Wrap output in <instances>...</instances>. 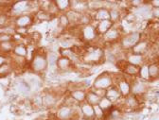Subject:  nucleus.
Segmentation results:
<instances>
[{
    "instance_id": "nucleus-10",
    "label": "nucleus",
    "mask_w": 159,
    "mask_h": 120,
    "mask_svg": "<svg viewBox=\"0 0 159 120\" xmlns=\"http://www.w3.org/2000/svg\"><path fill=\"white\" fill-rule=\"evenodd\" d=\"M131 82V94L137 96H144L150 91V82L143 81L139 78L130 79Z\"/></svg>"
},
{
    "instance_id": "nucleus-40",
    "label": "nucleus",
    "mask_w": 159,
    "mask_h": 120,
    "mask_svg": "<svg viewBox=\"0 0 159 120\" xmlns=\"http://www.w3.org/2000/svg\"><path fill=\"white\" fill-rule=\"evenodd\" d=\"M8 62V57L7 55H3V54H0V66L2 64H4L5 63Z\"/></svg>"
},
{
    "instance_id": "nucleus-7",
    "label": "nucleus",
    "mask_w": 159,
    "mask_h": 120,
    "mask_svg": "<svg viewBox=\"0 0 159 120\" xmlns=\"http://www.w3.org/2000/svg\"><path fill=\"white\" fill-rule=\"evenodd\" d=\"M142 99H144L143 96H137L131 94L130 96L122 98L121 100L118 102V103H120L118 105V107H120L124 112L125 111L135 112L138 109H140V106L142 104Z\"/></svg>"
},
{
    "instance_id": "nucleus-27",
    "label": "nucleus",
    "mask_w": 159,
    "mask_h": 120,
    "mask_svg": "<svg viewBox=\"0 0 159 120\" xmlns=\"http://www.w3.org/2000/svg\"><path fill=\"white\" fill-rule=\"evenodd\" d=\"M99 100H101V97H99L96 92L93 89H88L86 92V99H85V102H87L88 104L92 105V106H96L98 104Z\"/></svg>"
},
{
    "instance_id": "nucleus-24",
    "label": "nucleus",
    "mask_w": 159,
    "mask_h": 120,
    "mask_svg": "<svg viewBox=\"0 0 159 120\" xmlns=\"http://www.w3.org/2000/svg\"><path fill=\"white\" fill-rule=\"evenodd\" d=\"M87 7L88 11L93 13L98 10L105 8V1H102V0H88Z\"/></svg>"
},
{
    "instance_id": "nucleus-37",
    "label": "nucleus",
    "mask_w": 159,
    "mask_h": 120,
    "mask_svg": "<svg viewBox=\"0 0 159 120\" xmlns=\"http://www.w3.org/2000/svg\"><path fill=\"white\" fill-rule=\"evenodd\" d=\"M66 14L68 17V20H69V22H70V26H78L79 19H80V16H81V14L76 12V11H73L71 10L68 11Z\"/></svg>"
},
{
    "instance_id": "nucleus-14",
    "label": "nucleus",
    "mask_w": 159,
    "mask_h": 120,
    "mask_svg": "<svg viewBox=\"0 0 159 120\" xmlns=\"http://www.w3.org/2000/svg\"><path fill=\"white\" fill-rule=\"evenodd\" d=\"M76 68V66L74 65V64L70 61L69 59L60 56L58 61H57V64H56V69L57 71L61 72V73H68L73 71Z\"/></svg>"
},
{
    "instance_id": "nucleus-22",
    "label": "nucleus",
    "mask_w": 159,
    "mask_h": 120,
    "mask_svg": "<svg viewBox=\"0 0 159 120\" xmlns=\"http://www.w3.org/2000/svg\"><path fill=\"white\" fill-rule=\"evenodd\" d=\"M86 92H87V90H83V89L74 90V91L68 92V96H69L71 98H73L78 104H81V103L85 102V99H86Z\"/></svg>"
},
{
    "instance_id": "nucleus-1",
    "label": "nucleus",
    "mask_w": 159,
    "mask_h": 120,
    "mask_svg": "<svg viewBox=\"0 0 159 120\" xmlns=\"http://www.w3.org/2000/svg\"><path fill=\"white\" fill-rule=\"evenodd\" d=\"M84 64L89 66H98L105 63V49L102 47L86 45L85 51L82 56Z\"/></svg>"
},
{
    "instance_id": "nucleus-34",
    "label": "nucleus",
    "mask_w": 159,
    "mask_h": 120,
    "mask_svg": "<svg viewBox=\"0 0 159 120\" xmlns=\"http://www.w3.org/2000/svg\"><path fill=\"white\" fill-rule=\"evenodd\" d=\"M14 45H15V43L13 41L1 43V44H0V54L8 55L10 53H12Z\"/></svg>"
},
{
    "instance_id": "nucleus-26",
    "label": "nucleus",
    "mask_w": 159,
    "mask_h": 120,
    "mask_svg": "<svg viewBox=\"0 0 159 120\" xmlns=\"http://www.w3.org/2000/svg\"><path fill=\"white\" fill-rule=\"evenodd\" d=\"M28 46L24 43H20V44H15L12 53L13 55L19 56V57H24L27 58L28 56Z\"/></svg>"
},
{
    "instance_id": "nucleus-42",
    "label": "nucleus",
    "mask_w": 159,
    "mask_h": 120,
    "mask_svg": "<svg viewBox=\"0 0 159 120\" xmlns=\"http://www.w3.org/2000/svg\"><path fill=\"white\" fill-rule=\"evenodd\" d=\"M155 47H156L157 49L159 50V37L155 40Z\"/></svg>"
},
{
    "instance_id": "nucleus-30",
    "label": "nucleus",
    "mask_w": 159,
    "mask_h": 120,
    "mask_svg": "<svg viewBox=\"0 0 159 120\" xmlns=\"http://www.w3.org/2000/svg\"><path fill=\"white\" fill-rule=\"evenodd\" d=\"M34 20H37L39 22H44V21H50V20L53 18V16L45 11L42 10H38L35 13H34Z\"/></svg>"
},
{
    "instance_id": "nucleus-32",
    "label": "nucleus",
    "mask_w": 159,
    "mask_h": 120,
    "mask_svg": "<svg viewBox=\"0 0 159 120\" xmlns=\"http://www.w3.org/2000/svg\"><path fill=\"white\" fill-rule=\"evenodd\" d=\"M58 26L63 30H66L70 27V22L66 13H60L58 15Z\"/></svg>"
},
{
    "instance_id": "nucleus-25",
    "label": "nucleus",
    "mask_w": 159,
    "mask_h": 120,
    "mask_svg": "<svg viewBox=\"0 0 159 120\" xmlns=\"http://www.w3.org/2000/svg\"><path fill=\"white\" fill-rule=\"evenodd\" d=\"M123 75L125 77H127L128 78H138L139 75V67L132 65V64H127L125 66V68L123 69Z\"/></svg>"
},
{
    "instance_id": "nucleus-33",
    "label": "nucleus",
    "mask_w": 159,
    "mask_h": 120,
    "mask_svg": "<svg viewBox=\"0 0 159 120\" xmlns=\"http://www.w3.org/2000/svg\"><path fill=\"white\" fill-rule=\"evenodd\" d=\"M98 107L101 108L102 111H104L106 113L115 106V104L111 101V100H109V99L106 97V96H104V97H102L101 98V100H99V102H98Z\"/></svg>"
},
{
    "instance_id": "nucleus-18",
    "label": "nucleus",
    "mask_w": 159,
    "mask_h": 120,
    "mask_svg": "<svg viewBox=\"0 0 159 120\" xmlns=\"http://www.w3.org/2000/svg\"><path fill=\"white\" fill-rule=\"evenodd\" d=\"M149 64V75L150 81H157L159 79V60H152V61H148Z\"/></svg>"
},
{
    "instance_id": "nucleus-2",
    "label": "nucleus",
    "mask_w": 159,
    "mask_h": 120,
    "mask_svg": "<svg viewBox=\"0 0 159 120\" xmlns=\"http://www.w3.org/2000/svg\"><path fill=\"white\" fill-rule=\"evenodd\" d=\"M47 51L44 48L36 49L32 59L30 62V69L34 74H43L48 67L47 62Z\"/></svg>"
},
{
    "instance_id": "nucleus-17",
    "label": "nucleus",
    "mask_w": 159,
    "mask_h": 120,
    "mask_svg": "<svg viewBox=\"0 0 159 120\" xmlns=\"http://www.w3.org/2000/svg\"><path fill=\"white\" fill-rule=\"evenodd\" d=\"M70 10L80 14L88 12L87 1L84 0H72L70 1Z\"/></svg>"
},
{
    "instance_id": "nucleus-36",
    "label": "nucleus",
    "mask_w": 159,
    "mask_h": 120,
    "mask_svg": "<svg viewBox=\"0 0 159 120\" xmlns=\"http://www.w3.org/2000/svg\"><path fill=\"white\" fill-rule=\"evenodd\" d=\"M13 71V67L12 64H11V62H7L4 64H2L0 66V78H6L9 75L11 74V72Z\"/></svg>"
},
{
    "instance_id": "nucleus-5",
    "label": "nucleus",
    "mask_w": 159,
    "mask_h": 120,
    "mask_svg": "<svg viewBox=\"0 0 159 120\" xmlns=\"http://www.w3.org/2000/svg\"><path fill=\"white\" fill-rule=\"evenodd\" d=\"M80 38H81L84 43L86 45H94L98 46V43L99 41V35L98 34L96 26L93 24L81 27V34H80Z\"/></svg>"
},
{
    "instance_id": "nucleus-38",
    "label": "nucleus",
    "mask_w": 159,
    "mask_h": 120,
    "mask_svg": "<svg viewBox=\"0 0 159 120\" xmlns=\"http://www.w3.org/2000/svg\"><path fill=\"white\" fill-rule=\"evenodd\" d=\"M145 1H142V0H133V1H129V7H132L134 9L141 7L142 5H144Z\"/></svg>"
},
{
    "instance_id": "nucleus-9",
    "label": "nucleus",
    "mask_w": 159,
    "mask_h": 120,
    "mask_svg": "<svg viewBox=\"0 0 159 120\" xmlns=\"http://www.w3.org/2000/svg\"><path fill=\"white\" fill-rule=\"evenodd\" d=\"M117 24H114V27L112 29H110L104 35H102V41L103 43V47L112 45V44H116L120 41L121 37L123 36V32L121 29L120 26H116Z\"/></svg>"
},
{
    "instance_id": "nucleus-31",
    "label": "nucleus",
    "mask_w": 159,
    "mask_h": 120,
    "mask_svg": "<svg viewBox=\"0 0 159 120\" xmlns=\"http://www.w3.org/2000/svg\"><path fill=\"white\" fill-rule=\"evenodd\" d=\"M94 21H93V16H92V13L91 12H86V13H83L80 16V19H79V23H78V26L80 27H84V26H87V25H91L93 24Z\"/></svg>"
},
{
    "instance_id": "nucleus-39",
    "label": "nucleus",
    "mask_w": 159,
    "mask_h": 120,
    "mask_svg": "<svg viewBox=\"0 0 159 120\" xmlns=\"http://www.w3.org/2000/svg\"><path fill=\"white\" fill-rule=\"evenodd\" d=\"M152 17L159 21V8H152Z\"/></svg>"
},
{
    "instance_id": "nucleus-20",
    "label": "nucleus",
    "mask_w": 159,
    "mask_h": 120,
    "mask_svg": "<svg viewBox=\"0 0 159 120\" xmlns=\"http://www.w3.org/2000/svg\"><path fill=\"white\" fill-rule=\"evenodd\" d=\"M94 25L96 26L98 34L99 35V37H102V35H104L110 29H112L114 27V23L110 20H104V21H101V22H97L94 23Z\"/></svg>"
},
{
    "instance_id": "nucleus-13",
    "label": "nucleus",
    "mask_w": 159,
    "mask_h": 120,
    "mask_svg": "<svg viewBox=\"0 0 159 120\" xmlns=\"http://www.w3.org/2000/svg\"><path fill=\"white\" fill-rule=\"evenodd\" d=\"M151 48H152V45H151L150 41L147 38L143 37L130 51L133 53H135V54L147 56V54L151 51Z\"/></svg>"
},
{
    "instance_id": "nucleus-11",
    "label": "nucleus",
    "mask_w": 159,
    "mask_h": 120,
    "mask_svg": "<svg viewBox=\"0 0 159 120\" xmlns=\"http://www.w3.org/2000/svg\"><path fill=\"white\" fill-rule=\"evenodd\" d=\"M34 23V16L30 13L21 14L13 18L12 24L14 28H30Z\"/></svg>"
},
{
    "instance_id": "nucleus-23",
    "label": "nucleus",
    "mask_w": 159,
    "mask_h": 120,
    "mask_svg": "<svg viewBox=\"0 0 159 120\" xmlns=\"http://www.w3.org/2000/svg\"><path fill=\"white\" fill-rule=\"evenodd\" d=\"M93 16V21L94 23L104 21V20H110V15H109V10L106 8L101 9L95 12L92 13Z\"/></svg>"
},
{
    "instance_id": "nucleus-35",
    "label": "nucleus",
    "mask_w": 159,
    "mask_h": 120,
    "mask_svg": "<svg viewBox=\"0 0 159 120\" xmlns=\"http://www.w3.org/2000/svg\"><path fill=\"white\" fill-rule=\"evenodd\" d=\"M138 78L143 79V81H146V82H151L150 81V75H149V64H148V62L139 67Z\"/></svg>"
},
{
    "instance_id": "nucleus-16",
    "label": "nucleus",
    "mask_w": 159,
    "mask_h": 120,
    "mask_svg": "<svg viewBox=\"0 0 159 120\" xmlns=\"http://www.w3.org/2000/svg\"><path fill=\"white\" fill-rule=\"evenodd\" d=\"M80 113H81V119L83 120H96L94 106L87 102L80 104Z\"/></svg>"
},
{
    "instance_id": "nucleus-6",
    "label": "nucleus",
    "mask_w": 159,
    "mask_h": 120,
    "mask_svg": "<svg viewBox=\"0 0 159 120\" xmlns=\"http://www.w3.org/2000/svg\"><path fill=\"white\" fill-rule=\"evenodd\" d=\"M142 38L143 36L140 31L138 30L131 31L129 33L123 34L120 41H119V45H120L121 48L124 51H130Z\"/></svg>"
},
{
    "instance_id": "nucleus-12",
    "label": "nucleus",
    "mask_w": 159,
    "mask_h": 120,
    "mask_svg": "<svg viewBox=\"0 0 159 120\" xmlns=\"http://www.w3.org/2000/svg\"><path fill=\"white\" fill-rule=\"evenodd\" d=\"M125 60L129 64L140 67L144 64L148 62L147 56L140 55V54H135L131 51H125Z\"/></svg>"
},
{
    "instance_id": "nucleus-4",
    "label": "nucleus",
    "mask_w": 159,
    "mask_h": 120,
    "mask_svg": "<svg viewBox=\"0 0 159 120\" xmlns=\"http://www.w3.org/2000/svg\"><path fill=\"white\" fill-rule=\"evenodd\" d=\"M115 84L113 73L111 72H102L98 74L92 82V89L96 90H107Z\"/></svg>"
},
{
    "instance_id": "nucleus-29",
    "label": "nucleus",
    "mask_w": 159,
    "mask_h": 120,
    "mask_svg": "<svg viewBox=\"0 0 159 120\" xmlns=\"http://www.w3.org/2000/svg\"><path fill=\"white\" fill-rule=\"evenodd\" d=\"M54 3L60 13H66L70 11V0H56Z\"/></svg>"
},
{
    "instance_id": "nucleus-3",
    "label": "nucleus",
    "mask_w": 159,
    "mask_h": 120,
    "mask_svg": "<svg viewBox=\"0 0 159 120\" xmlns=\"http://www.w3.org/2000/svg\"><path fill=\"white\" fill-rule=\"evenodd\" d=\"M57 120H79L81 119L80 113V104L77 106H68L61 104L58 106L55 113Z\"/></svg>"
},
{
    "instance_id": "nucleus-8",
    "label": "nucleus",
    "mask_w": 159,
    "mask_h": 120,
    "mask_svg": "<svg viewBox=\"0 0 159 120\" xmlns=\"http://www.w3.org/2000/svg\"><path fill=\"white\" fill-rule=\"evenodd\" d=\"M114 77V82L119 93H120L122 98L131 95V82H130V78L125 77L123 74H116L113 73Z\"/></svg>"
},
{
    "instance_id": "nucleus-41",
    "label": "nucleus",
    "mask_w": 159,
    "mask_h": 120,
    "mask_svg": "<svg viewBox=\"0 0 159 120\" xmlns=\"http://www.w3.org/2000/svg\"><path fill=\"white\" fill-rule=\"evenodd\" d=\"M149 4L152 8H159V0H152V1H149Z\"/></svg>"
},
{
    "instance_id": "nucleus-15",
    "label": "nucleus",
    "mask_w": 159,
    "mask_h": 120,
    "mask_svg": "<svg viewBox=\"0 0 159 120\" xmlns=\"http://www.w3.org/2000/svg\"><path fill=\"white\" fill-rule=\"evenodd\" d=\"M59 99V95L54 93L53 91H48L46 92L42 96V101H43V106L46 108H53L57 106Z\"/></svg>"
},
{
    "instance_id": "nucleus-19",
    "label": "nucleus",
    "mask_w": 159,
    "mask_h": 120,
    "mask_svg": "<svg viewBox=\"0 0 159 120\" xmlns=\"http://www.w3.org/2000/svg\"><path fill=\"white\" fill-rule=\"evenodd\" d=\"M105 96L109 99V100H111L115 105L117 104L122 99V96L116 85H113L112 87H110L109 89L106 90Z\"/></svg>"
},
{
    "instance_id": "nucleus-28",
    "label": "nucleus",
    "mask_w": 159,
    "mask_h": 120,
    "mask_svg": "<svg viewBox=\"0 0 159 120\" xmlns=\"http://www.w3.org/2000/svg\"><path fill=\"white\" fill-rule=\"evenodd\" d=\"M47 62H48V65L50 68H56V64H57V61L60 57L59 52L56 51H48L47 52ZM57 70V69H56Z\"/></svg>"
},
{
    "instance_id": "nucleus-21",
    "label": "nucleus",
    "mask_w": 159,
    "mask_h": 120,
    "mask_svg": "<svg viewBox=\"0 0 159 120\" xmlns=\"http://www.w3.org/2000/svg\"><path fill=\"white\" fill-rule=\"evenodd\" d=\"M123 10H121L118 7V2L116 7H113L109 10V15H110V21H112L114 24L119 23L123 16Z\"/></svg>"
}]
</instances>
